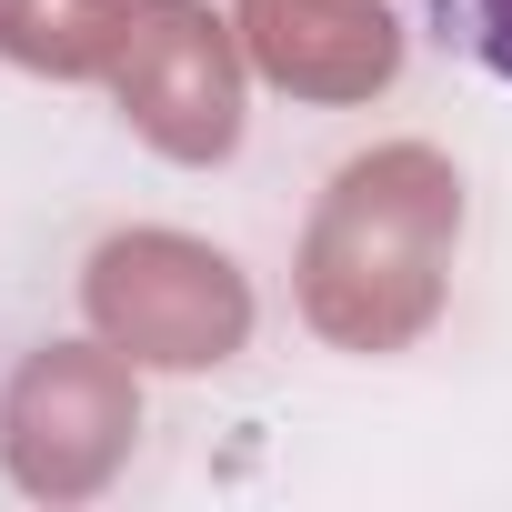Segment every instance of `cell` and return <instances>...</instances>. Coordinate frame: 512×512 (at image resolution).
I'll return each instance as SVG.
<instances>
[{"mask_svg": "<svg viewBox=\"0 0 512 512\" xmlns=\"http://www.w3.org/2000/svg\"><path fill=\"white\" fill-rule=\"evenodd\" d=\"M432 31H442L472 71H492V81L512 91V0H432Z\"/></svg>", "mask_w": 512, "mask_h": 512, "instance_id": "1", "label": "cell"}]
</instances>
